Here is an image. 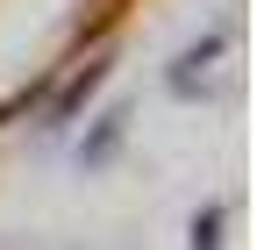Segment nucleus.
<instances>
[{
  "instance_id": "obj_1",
  "label": "nucleus",
  "mask_w": 257,
  "mask_h": 250,
  "mask_svg": "<svg viewBox=\"0 0 257 250\" xmlns=\"http://www.w3.org/2000/svg\"><path fill=\"white\" fill-rule=\"evenodd\" d=\"M214 229H221V214H200L193 222V250H214Z\"/></svg>"
}]
</instances>
